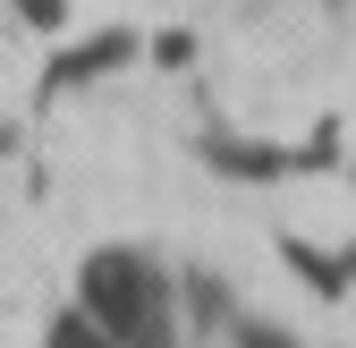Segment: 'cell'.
Here are the masks:
<instances>
[{
    "mask_svg": "<svg viewBox=\"0 0 356 348\" xmlns=\"http://www.w3.org/2000/svg\"><path fill=\"white\" fill-rule=\"evenodd\" d=\"M85 323L111 348H178V315H170V280L145 255H102L85 272Z\"/></svg>",
    "mask_w": 356,
    "mask_h": 348,
    "instance_id": "1",
    "label": "cell"
}]
</instances>
